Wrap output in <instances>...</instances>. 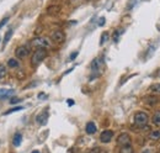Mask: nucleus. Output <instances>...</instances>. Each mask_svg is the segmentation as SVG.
<instances>
[{"label":"nucleus","mask_w":160,"mask_h":153,"mask_svg":"<svg viewBox=\"0 0 160 153\" xmlns=\"http://www.w3.org/2000/svg\"><path fill=\"white\" fill-rule=\"evenodd\" d=\"M31 153H40L38 151H33V152H31Z\"/></svg>","instance_id":"31"},{"label":"nucleus","mask_w":160,"mask_h":153,"mask_svg":"<svg viewBox=\"0 0 160 153\" xmlns=\"http://www.w3.org/2000/svg\"><path fill=\"white\" fill-rule=\"evenodd\" d=\"M153 124L155 125V126H160V111H157L155 114L153 115Z\"/></svg>","instance_id":"15"},{"label":"nucleus","mask_w":160,"mask_h":153,"mask_svg":"<svg viewBox=\"0 0 160 153\" xmlns=\"http://www.w3.org/2000/svg\"><path fill=\"white\" fill-rule=\"evenodd\" d=\"M8 66L11 67V68H18V67H19V61L15 59V58H10V59L8 61Z\"/></svg>","instance_id":"14"},{"label":"nucleus","mask_w":160,"mask_h":153,"mask_svg":"<svg viewBox=\"0 0 160 153\" xmlns=\"http://www.w3.org/2000/svg\"><path fill=\"white\" fill-rule=\"evenodd\" d=\"M112 138H113V132L110 130H106L100 135V141L102 143H108Z\"/></svg>","instance_id":"8"},{"label":"nucleus","mask_w":160,"mask_h":153,"mask_svg":"<svg viewBox=\"0 0 160 153\" xmlns=\"http://www.w3.org/2000/svg\"><path fill=\"white\" fill-rule=\"evenodd\" d=\"M144 103L148 105H155L158 103V98L157 96H145L144 98Z\"/></svg>","instance_id":"13"},{"label":"nucleus","mask_w":160,"mask_h":153,"mask_svg":"<svg viewBox=\"0 0 160 153\" xmlns=\"http://www.w3.org/2000/svg\"><path fill=\"white\" fill-rule=\"evenodd\" d=\"M150 92H153V93H157V94H160V83H155V84H153V85H150Z\"/></svg>","instance_id":"18"},{"label":"nucleus","mask_w":160,"mask_h":153,"mask_svg":"<svg viewBox=\"0 0 160 153\" xmlns=\"http://www.w3.org/2000/svg\"><path fill=\"white\" fill-rule=\"evenodd\" d=\"M132 143V138L128 134H121L117 138V145L118 146H128Z\"/></svg>","instance_id":"5"},{"label":"nucleus","mask_w":160,"mask_h":153,"mask_svg":"<svg viewBox=\"0 0 160 153\" xmlns=\"http://www.w3.org/2000/svg\"><path fill=\"white\" fill-rule=\"evenodd\" d=\"M118 36H120V34H118V32H117V31H116V32H115V35H113V40H115V41H116V42H117V41H118Z\"/></svg>","instance_id":"25"},{"label":"nucleus","mask_w":160,"mask_h":153,"mask_svg":"<svg viewBox=\"0 0 160 153\" xmlns=\"http://www.w3.org/2000/svg\"><path fill=\"white\" fill-rule=\"evenodd\" d=\"M157 76L160 78V69H158V72H157Z\"/></svg>","instance_id":"30"},{"label":"nucleus","mask_w":160,"mask_h":153,"mask_svg":"<svg viewBox=\"0 0 160 153\" xmlns=\"http://www.w3.org/2000/svg\"><path fill=\"white\" fill-rule=\"evenodd\" d=\"M14 94H15L14 89H0V100L9 99L10 96H12Z\"/></svg>","instance_id":"10"},{"label":"nucleus","mask_w":160,"mask_h":153,"mask_svg":"<svg viewBox=\"0 0 160 153\" xmlns=\"http://www.w3.org/2000/svg\"><path fill=\"white\" fill-rule=\"evenodd\" d=\"M120 153H133V148L131 145L128 146H122L120 150Z\"/></svg>","instance_id":"17"},{"label":"nucleus","mask_w":160,"mask_h":153,"mask_svg":"<svg viewBox=\"0 0 160 153\" xmlns=\"http://www.w3.org/2000/svg\"><path fill=\"white\" fill-rule=\"evenodd\" d=\"M21 99H19V98H12L11 100H10V103L11 104H18V103H20Z\"/></svg>","instance_id":"23"},{"label":"nucleus","mask_w":160,"mask_h":153,"mask_svg":"<svg viewBox=\"0 0 160 153\" xmlns=\"http://www.w3.org/2000/svg\"><path fill=\"white\" fill-rule=\"evenodd\" d=\"M103 24H105V18H101L100 21H99V25H100V26H102Z\"/></svg>","instance_id":"27"},{"label":"nucleus","mask_w":160,"mask_h":153,"mask_svg":"<svg viewBox=\"0 0 160 153\" xmlns=\"http://www.w3.org/2000/svg\"><path fill=\"white\" fill-rule=\"evenodd\" d=\"M85 130H86V134H89V135H92V134H95L96 132V125L94 124V122H88L86 124V127H85Z\"/></svg>","instance_id":"11"},{"label":"nucleus","mask_w":160,"mask_h":153,"mask_svg":"<svg viewBox=\"0 0 160 153\" xmlns=\"http://www.w3.org/2000/svg\"><path fill=\"white\" fill-rule=\"evenodd\" d=\"M31 46L36 48H48L51 47V42L44 37H36L31 41Z\"/></svg>","instance_id":"4"},{"label":"nucleus","mask_w":160,"mask_h":153,"mask_svg":"<svg viewBox=\"0 0 160 153\" xmlns=\"http://www.w3.org/2000/svg\"><path fill=\"white\" fill-rule=\"evenodd\" d=\"M68 104H69V105H73V104H74V101H73V100H68Z\"/></svg>","instance_id":"29"},{"label":"nucleus","mask_w":160,"mask_h":153,"mask_svg":"<svg viewBox=\"0 0 160 153\" xmlns=\"http://www.w3.org/2000/svg\"><path fill=\"white\" fill-rule=\"evenodd\" d=\"M149 138H150V140H154V141H158L160 138V130H155V131L150 132Z\"/></svg>","instance_id":"16"},{"label":"nucleus","mask_w":160,"mask_h":153,"mask_svg":"<svg viewBox=\"0 0 160 153\" xmlns=\"http://www.w3.org/2000/svg\"><path fill=\"white\" fill-rule=\"evenodd\" d=\"M52 40H53V42H56V43H62V42H64V40H65V35H64L63 31L57 30V31H54V32L52 34Z\"/></svg>","instance_id":"6"},{"label":"nucleus","mask_w":160,"mask_h":153,"mask_svg":"<svg viewBox=\"0 0 160 153\" xmlns=\"http://www.w3.org/2000/svg\"><path fill=\"white\" fill-rule=\"evenodd\" d=\"M12 32H14L12 30H9V31L5 34V37H4V46H5V45L9 42V40L11 38V36H12Z\"/></svg>","instance_id":"19"},{"label":"nucleus","mask_w":160,"mask_h":153,"mask_svg":"<svg viewBox=\"0 0 160 153\" xmlns=\"http://www.w3.org/2000/svg\"><path fill=\"white\" fill-rule=\"evenodd\" d=\"M47 57V50L46 48H38L33 56H32V59H31V64L33 67H37L38 64H41L43 62V59Z\"/></svg>","instance_id":"2"},{"label":"nucleus","mask_w":160,"mask_h":153,"mask_svg":"<svg viewBox=\"0 0 160 153\" xmlns=\"http://www.w3.org/2000/svg\"><path fill=\"white\" fill-rule=\"evenodd\" d=\"M36 121L40 124V125H46L47 121H48V111H42L40 114L36 116Z\"/></svg>","instance_id":"9"},{"label":"nucleus","mask_w":160,"mask_h":153,"mask_svg":"<svg viewBox=\"0 0 160 153\" xmlns=\"http://www.w3.org/2000/svg\"><path fill=\"white\" fill-rule=\"evenodd\" d=\"M8 21H9V18H5V19L2 20V21L0 22V29H1V27H2V26H4V25H5L6 22H8Z\"/></svg>","instance_id":"24"},{"label":"nucleus","mask_w":160,"mask_h":153,"mask_svg":"<svg viewBox=\"0 0 160 153\" xmlns=\"http://www.w3.org/2000/svg\"><path fill=\"white\" fill-rule=\"evenodd\" d=\"M81 1H84V0H70V3H81Z\"/></svg>","instance_id":"28"},{"label":"nucleus","mask_w":160,"mask_h":153,"mask_svg":"<svg viewBox=\"0 0 160 153\" xmlns=\"http://www.w3.org/2000/svg\"><path fill=\"white\" fill-rule=\"evenodd\" d=\"M78 56V52H74V53H72V56H70V61H73L74 58Z\"/></svg>","instance_id":"26"},{"label":"nucleus","mask_w":160,"mask_h":153,"mask_svg":"<svg viewBox=\"0 0 160 153\" xmlns=\"http://www.w3.org/2000/svg\"><path fill=\"white\" fill-rule=\"evenodd\" d=\"M103 72V61L101 58H95L91 62V79L100 76Z\"/></svg>","instance_id":"1"},{"label":"nucleus","mask_w":160,"mask_h":153,"mask_svg":"<svg viewBox=\"0 0 160 153\" xmlns=\"http://www.w3.org/2000/svg\"><path fill=\"white\" fill-rule=\"evenodd\" d=\"M6 74V69H5V66L0 64V79H2Z\"/></svg>","instance_id":"22"},{"label":"nucleus","mask_w":160,"mask_h":153,"mask_svg":"<svg viewBox=\"0 0 160 153\" xmlns=\"http://www.w3.org/2000/svg\"><path fill=\"white\" fill-rule=\"evenodd\" d=\"M108 40V34L107 32H103L102 35H101V41H100V45H103L106 41Z\"/></svg>","instance_id":"21"},{"label":"nucleus","mask_w":160,"mask_h":153,"mask_svg":"<svg viewBox=\"0 0 160 153\" xmlns=\"http://www.w3.org/2000/svg\"><path fill=\"white\" fill-rule=\"evenodd\" d=\"M21 142H22V135H21L20 132H16V134L14 135L12 143H14L15 147H19V146L21 145Z\"/></svg>","instance_id":"12"},{"label":"nucleus","mask_w":160,"mask_h":153,"mask_svg":"<svg viewBox=\"0 0 160 153\" xmlns=\"http://www.w3.org/2000/svg\"><path fill=\"white\" fill-rule=\"evenodd\" d=\"M149 121V116L144 111H138L134 115V125L138 127H144Z\"/></svg>","instance_id":"3"},{"label":"nucleus","mask_w":160,"mask_h":153,"mask_svg":"<svg viewBox=\"0 0 160 153\" xmlns=\"http://www.w3.org/2000/svg\"><path fill=\"white\" fill-rule=\"evenodd\" d=\"M22 109H23L22 106H15V108H12L11 110H9V111L4 113V115H9V114H11V113H16V111H21Z\"/></svg>","instance_id":"20"},{"label":"nucleus","mask_w":160,"mask_h":153,"mask_svg":"<svg viewBox=\"0 0 160 153\" xmlns=\"http://www.w3.org/2000/svg\"><path fill=\"white\" fill-rule=\"evenodd\" d=\"M16 57L20 58V59H23V58H26L28 55H30V50L27 48V47H25V46H20L18 50H16Z\"/></svg>","instance_id":"7"}]
</instances>
